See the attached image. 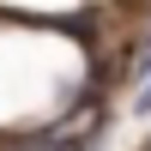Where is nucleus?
I'll list each match as a JSON object with an SVG mask.
<instances>
[{"mask_svg":"<svg viewBox=\"0 0 151 151\" xmlns=\"http://www.w3.org/2000/svg\"><path fill=\"white\" fill-rule=\"evenodd\" d=\"M36 151H79V145H36Z\"/></svg>","mask_w":151,"mask_h":151,"instance_id":"f03ea898","label":"nucleus"},{"mask_svg":"<svg viewBox=\"0 0 151 151\" xmlns=\"http://www.w3.org/2000/svg\"><path fill=\"white\" fill-rule=\"evenodd\" d=\"M139 115H151V79H145V91H139Z\"/></svg>","mask_w":151,"mask_h":151,"instance_id":"f257e3e1","label":"nucleus"}]
</instances>
